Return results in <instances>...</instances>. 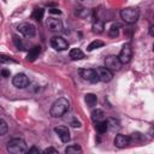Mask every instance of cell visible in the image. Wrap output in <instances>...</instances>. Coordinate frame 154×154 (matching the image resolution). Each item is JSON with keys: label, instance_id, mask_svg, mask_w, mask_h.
Here are the masks:
<instances>
[{"label": "cell", "instance_id": "obj_2", "mask_svg": "<svg viewBox=\"0 0 154 154\" xmlns=\"http://www.w3.org/2000/svg\"><path fill=\"white\" fill-rule=\"evenodd\" d=\"M7 152L12 154H22L28 152L26 142L23 138H12L7 142Z\"/></svg>", "mask_w": 154, "mask_h": 154}, {"label": "cell", "instance_id": "obj_7", "mask_svg": "<svg viewBox=\"0 0 154 154\" xmlns=\"http://www.w3.org/2000/svg\"><path fill=\"white\" fill-rule=\"evenodd\" d=\"M79 75L84 81H88L90 83H97L99 77L96 75V71L93 69H79Z\"/></svg>", "mask_w": 154, "mask_h": 154}, {"label": "cell", "instance_id": "obj_5", "mask_svg": "<svg viewBox=\"0 0 154 154\" xmlns=\"http://www.w3.org/2000/svg\"><path fill=\"white\" fill-rule=\"evenodd\" d=\"M131 58H132V48H131V45H130V43H125V45L123 46V48H122L119 55H118V59H119V61H120L122 65H123V64L130 63Z\"/></svg>", "mask_w": 154, "mask_h": 154}, {"label": "cell", "instance_id": "obj_27", "mask_svg": "<svg viewBox=\"0 0 154 154\" xmlns=\"http://www.w3.org/2000/svg\"><path fill=\"white\" fill-rule=\"evenodd\" d=\"M13 43H14V46L18 48V49H24V45H23V42H22V40L20 38H18L16 35H13Z\"/></svg>", "mask_w": 154, "mask_h": 154}, {"label": "cell", "instance_id": "obj_4", "mask_svg": "<svg viewBox=\"0 0 154 154\" xmlns=\"http://www.w3.org/2000/svg\"><path fill=\"white\" fill-rule=\"evenodd\" d=\"M17 30L25 37H34L36 35V28L32 23L23 22L17 26Z\"/></svg>", "mask_w": 154, "mask_h": 154}, {"label": "cell", "instance_id": "obj_14", "mask_svg": "<svg viewBox=\"0 0 154 154\" xmlns=\"http://www.w3.org/2000/svg\"><path fill=\"white\" fill-rule=\"evenodd\" d=\"M40 52H41V47L40 46H34L32 48L29 49V52L26 54V60L28 61H34L36 58H38Z\"/></svg>", "mask_w": 154, "mask_h": 154}, {"label": "cell", "instance_id": "obj_17", "mask_svg": "<svg viewBox=\"0 0 154 154\" xmlns=\"http://www.w3.org/2000/svg\"><path fill=\"white\" fill-rule=\"evenodd\" d=\"M91 120L93 122H99V120H102L103 119V117H105V113H103V111L102 109H100V108H96V109H94V111H91Z\"/></svg>", "mask_w": 154, "mask_h": 154}, {"label": "cell", "instance_id": "obj_28", "mask_svg": "<svg viewBox=\"0 0 154 154\" xmlns=\"http://www.w3.org/2000/svg\"><path fill=\"white\" fill-rule=\"evenodd\" d=\"M76 13H77L79 17L85 18V17H88V16L90 14V11L87 10V8H78V11H76Z\"/></svg>", "mask_w": 154, "mask_h": 154}, {"label": "cell", "instance_id": "obj_11", "mask_svg": "<svg viewBox=\"0 0 154 154\" xmlns=\"http://www.w3.org/2000/svg\"><path fill=\"white\" fill-rule=\"evenodd\" d=\"M54 132L58 135V137H59V138L61 140V142H64V143H67V142L71 140L70 130L67 129V126H64V125L55 126V128H54Z\"/></svg>", "mask_w": 154, "mask_h": 154}, {"label": "cell", "instance_id": "obj_18", "mask_svg": "<svg viewBox=\"0 0 154 154\" xmlns=\"http://www.w3.org/2000/svg\"><path fill=\"white\" fill-rule=\"evenodd\" d=\"M105 26H103V22L100 20V19H96L94 23H93V31L96 32V34H101L103 31Z\"/></svg>", "mask_w": 154, "mask_h": 154}, {"label": "cell", "instance_id": "obj_23", "mask_svg": "<svg viewBox=\"0 0 154 154\" xmlns=\"http://www.w3.org/2000/svg\"><path fill=\"white\" fill-rule=\"evenodd\" d=\"M95 128H96L97 132H100V134L106 132V130H107V123H106V120H99V122H96Z\"/></svg>", "mask_w": 154, "mask_h": 154}, {"label": "cell", "instance_id": "obj_3", "mask_svg": "<svg viewBox=\"0 0 154 154\" xmlns=\"http://www.w3.org/2000/svg\"><path fill=\"white\" fill-rule=\"evenodd\" d=\"M138 17H140V12L135 7H125V8H123L120 11V18L125 23H128V24L136 23L137 19H138Z\"/></svg>", "mask_w": 154, "mask_h": 154}, {"label": "cell", "instance_id": "obj_16", "mask_svg": "<svg viewBox=\"0 0 154 154\" xmlns=\"http://www.w3.org/2000/svg\"><path fill=\"white\" fill-rule=\"evenodd\" d=\"M84 101L87 102V105H88L89 107H94V106H96V103H97V96H96L95 94H91V93L85 94Z\"/></svg>", "mask_w": 154, "mask_h": 154}, {"label": "cell", "instance_id": "obj_15", "mask_svg": "<svg viewBox=\"0 0 154 154\" xmlns=\"http://www.w3.org/2000/svg\"><path fill=\"white\" fill-rule=\"evenodd\" d=\"M70 58L72 60H79V59H83L84 58V53L81 51V48H72L69 53Z\"/></svg>", "mask_w": 154, "mask_h": 154}, {"label": "cell", "instance_id": "obj_8", "mask_svg": "<svg viewBox=\"0 0 154 154\" xmlns=\"http://www.w3.org/2000/svg\"><path fill=\"white\" fill-rule=\"evenodd\" d=\"M29 78H28V76L26 75H24V73H17L13 78H12V84L16 87V88H18V89H24V88H26L28 85H29Z\"/></svg>", "mask_w": 154, "mask_h": 154}, {"label": "cell", "instance_id": "obj_32", "mask_svg": "<svg viewBox=\"0 0 154 154\" xmlns=\"http://www.w3.org/2000/svg\"><path fill=\"white\" fill-rule=\"evenodd\" d=\"M28 152H29V153H37V154H38L41 150H40L37 147H31V148H29V149H28Z\"/></svg>", "mask_w": 154, "mask_h": 154}, {"label": "cell", "instance_id": "obj_9", "mask_svg": "<svg viewBox=\"0 0 154 154\" xmlns=\"http://www.w3.org/2000/svg\"><path fill=\"white\" fill-rule=\"evenodd\" d=\"M105 67H107V69L111 70L112 72H113V71H118V70H120V67H122V63L119 61L118 57H116V55H109V57H107V58L105 59Z\"/></svg>", "mask_w": 154, "mask_h": 154}, {"label": "cell", "instance_id": "obj_12", "mask_svg": "<svg viewBox=\"0 0 154 154\" xmlns=\"http://www.w3.org/2000/svg\"><path fill=\"white\" fill-rule=\"evenodd\" d=\"M47 28L51 30V31H55V32H59V31H63V22L58 18H54V17H49L47 19Z\"/></svg>", "mask_w": 154, "mask_h": 154}, {"label": "cell", "instance_id": "obj_19", "mask_svg": "<svg viewBox=\"0 0 154 154\" xmlns=\"http://www.w3.org/2000/svg\"><path fill=\"white\" fill-rule=\"evenodd\" d=\"M65 153L66 154H77V153H82V148L78 144H71L69 147L65 148Z\"/></svg>", "mask_w": 154, "mask_h": 154}, {"label": "cell", "instance_id": "obj_31", "mask_svg": "<svg viewBox=\"0 0 154 154\" xmlns=\"http://www.w3.org/2000/svg\"><path fill=\"white\" fill-rule=\"evenodd\" d=\"M42 152H43V153H54V154H58V150H57L55 148H52V147H48V148L43 149Z\"/></svg>", "mask_w": 154, "mask_h": 154}, {"label": "cell", "instance_id": "obj_35", "mask_svg": "<svg viewBox=\"0 0 154 154\" xmlns=\"http://www.w3.org/2000/svg\"><path fill=\"white\" fill-rule=\"evenodd\" d=\"M149 35H150V36H153V35H154V34H153V25H150V26H149Z\"/></svg>", "mask_w": 154, "mask_h": 154}, {"label": "cell", "instance_id": "obj_13", "mask_svg": "<svg viewBox=\"0 0 154 154\" xmlns=\"http://www.w3.org/2000/svg\"><path fill=\"white\" fill-rule=\"evenodd\" d=\"M130 144V138L129 136L126 135H123V134H118L114 138V146L118 147V148H125Z\"/></svg>", "mask_w": 154, "mask_h": 154}, {"label": "cell", "instance_id": "obj_26", "mask_svg": "<svg viewBox=\"0 0 154 154\" xmlns=\"http://www.w3.org/2000/svg\"><path fill=\"white\" fill-rule=\"evenodd\" d=\"M7 131H8V126H7L6 122H5V120H2V119H0V136L6 135V134H7Z\"/></svg>", "mask_w": 154, "mask_h": 154}, {"label": "cell", "instance_id": "obj_10", "mask_svg": "<svg viewBox=\"0 0 154 154\" xmlns=\"http://www.w3.org/2000/svg\"><path fill=\"white\" fill-rule=\"evenodd\" d=\"M95 71L99 77V81H101V82H109L113 78V72L105 66H99V67H96Z\"/></svg>", "mask_w": 154, "mask_h": 154}, {"label": "cell", "instance_id": "obj_34", "mask_svg": "<svg viewBox=\"0 0 154 154\" xmlns=\"http://www.w3.org/2000/svg\"><path fill=\"white\" fill-rule=\"evenodd\" d=\"M1 75H2V77H8L10 76V71L8 70H1Z\"/></svg>", "mask_w": 154, "mask_h": 154}, {"label": "cell", "instance_id": "obj_33", "mask_svg": "<svg viewBox=\"0 0 154 154\" xmlns=\"http://www.w3.org/2000/svg\"><path fill=\"white\" fill-rule=\"evenodd\" d=\"M49 12H51V13H53V14H60V13H61L58 8H49Z\"/></svg>", "mask_w": 154, "mask_h": 154}, {"label": "cell", "instance_id": "obj_25", "mask_svg": "<svg viewBox=\"0 0 154 154\" xmlns=\"http://www.w3.org/2000/svg\"><path fill=\"white\" fill-rule=\"evenodd\" d=\"M0 63H1V64H10V63H12V64H16L17 61H16L14 59H12L11 57H8V55H5V54H0Z\"/></svg>", "mask_w": 154, "mask_h": 154}, {"label": "cell", "instance_id": "obj_22", "mask_svg": "<svg viewBox=\"0 0 154 154\" xmlns=\"http://www.w3.org/2000/svg\"><path fill=\"white\" fill-rule=\"evenodd\" d=\"M105 43H103V41H101V40H94V41H91L89 45H88V51L90 52V51H94V49H96V48H100V47H102Z\"/></svg>", "mask_w": 154, "mask_h": 154}, {"label": "cell", "instance_id": "obj_24", "mask_svg": "<svg viewBox=\"0 0 154 154\" xmlns=\"http://www.w3.org/2000/svg\"><path fill=\"white\" fill-rule=\"evenodd\" d=\"M119 25L118 24H113L112 26H111V29H109V31H108V35L111 36V37H117L118 36V34H119Z\"/></svg>", "mask_w": 154, "mask_h": 154}, {"label": "cell", "instance_id": "obj_6", "mask_svg": "<svg viewBox=\"0 0 154 154\" xmlns=\"http://www.w3.org/2000/svg\"><path fill=\"white\" fill-rule=\"evenodd\" d=\"M51 46H52V48H54L55 51L61 52V51L67 49L69 43H67V41H66L63 36H53L52 40H51Z\"/></svg>", "mask_w": 154, "mask_h": 154}, {"label": "cell", "instance_id": "obj_1", "mask_svg": "<svg viewBox=\"0 0 154 154\" xmlns=\"http://www.w3.org/2000/svg\"><path fill=\"white\" fill-rule=\"evenodd\" d=\"M69 109H70V101L65 97H59L52 103L49 113L53 118H59L63 117Z\"/></svg>", "mask_w": 154, "mask_h": 154}, {"label": "cell", "instance_id": "obj_21", "mask_svg": "<svg viewBox=\"0 0 154 154\" xmlns=\"http://www.w3.org/2000/svg\"><path fill=\"white\" fill-rule=\"evenodd\" d=\"M45 14V10L43 8H35L31 13V18L35 19V20H41L42 17Z\"/></svg>", "mask_w": 154, "mask_h": 154}, {"label": "cell", "instance_id": "obj_30", "mask_svg": "<svg viewBox=\"0 0 154 154\" xmlns=\"http://www.w3.org/2000/svg\"><path fill=\"white\" fill-rule=\"evenodd\" d=\"M70 125L72 126V128H81V122L77 119V118H75V117H72V120H70Z\"/></svg>", "mask_w": 154, "mask_h": 154}, {"label": "cell", "instance_id": "obj_29", "mask_svg": "<svg viewBox=\"0 0 154 154\" xmlns=\"http://www.w3.org/2000/svg\"><path fill=\"white\" fill-rule=\"evenodd\" d=\"M129 138H130V143H131L132 141H135V142H140V141L143 140V136H142L140 132H135V134H132V136L129 137Z\"/></svg>", "mask_w": 154, "mask_h": 154}, {"label": "cell", "instance_id": "obj_20", "mask_svg": "<svg viewBox=\"0 0 154 154\" xmlns=\"http://www.w3.org/2000/svg\"><path fill=\"white\" fill-rule=\"evenodd\" d=\"M106 123H107V130L108 129L109 130H116V129H118L120 126L119 125V122L117 119H114V118H108L106 120Z\"/></svg>", "mask_w": 154, "mask_h": 154}]
</instances>
